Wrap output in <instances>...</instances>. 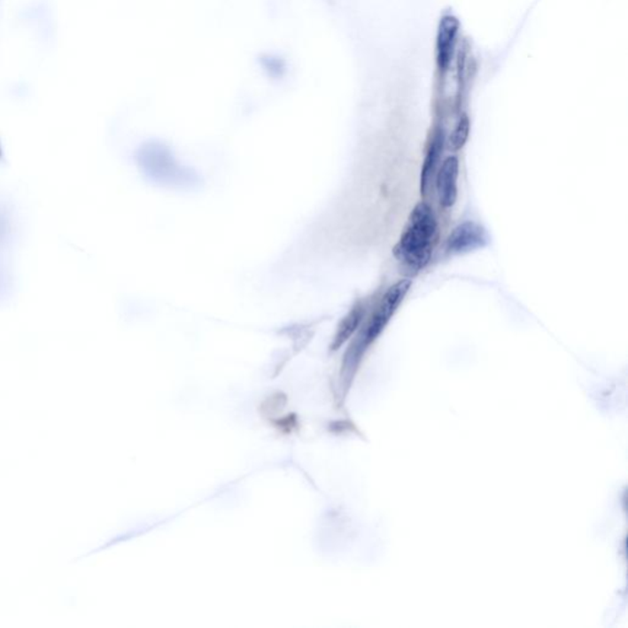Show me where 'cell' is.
Segmentation results:
<instances>
[{
    "label": "cell",
    "mask_w": 628,
    "mask_h": 628,
    "mask_svg": "<svg viewBox=\"0 0 628 628\" xmlns=\"http://www.w3.org/2000/svg\"><path fill=\"white\" fill-rule=\"evenodd\" d=\"M439 240V222L431 204L417 203L407 216L393 254L404 269L417 274L425 269L432 260Z\"/></svg>",
    "instance_id": "1"
},
{
    "label": "cell",
    "mask_w": 628,
    "mask_h": 628,
    "mask_svg": "<svg viewBox=\"0 0 628 628\" xmlns=\"http://www.w3.org/2000/svg\"><path fill=\"white\" fill-rule=\"evenodd\" d=\"M411 286H413L411 279H401L394 285L389 286L379 298L377 304L373 306L371 312L365 315L344 359L343 375L346 377H352L366 352L391 323L392 318L397 314L407 293L410 292Z\"/></svg>",
    "instance_id": "2"
},
{
    "label": "cell",
    "mask_w": 628,
    "mask_h": 628,
    "mask_svg": "<svg viewBox=\"0 0 628 628\" xmlns=\"http://www.w3.org/2000/svg\"><path fill=\"white\" fill-rule=\"evenodd\" d=\"M139 156L145 174L162 186L187 188L199 182L197 174L178 164L170 150L160 143L145 145Z\"/></svg>",
    "instance_id": "3"
},
{
    "label": "cell",
    "mask_w": 628,
    "mask_h": 628,
    "mask_svg": "<svg viewBox=\"0 0 628 628\" xmlns=\"http://www.w3.org/2000/svg\"><path fill=\"white\" fill-rule=\"evenodd\" d=\"M489 244V235L486 229L475 221H465L459 224L448 236L445 244V252L448 256H461L470 252L481 250Z\"/></svg>",
    "instance_id": "4"
},
{
    "label": "cell",
    "mask_w": 628,
    "mask_h": 628,
    "mask_svg": "<svg viewBox=\"0 0 628 628\" xmlns=\"http://www.w3.org/2000/svg\"><path fill=\"white\" fill-rule=\"evenodd\" d=\"M459 159L451 155L445 159L439 165L436 172L435 184L437 197H438L439 205L443 209H451L458 200L459 193Z\"/></svg>",
    "instance_id": "5"
},
{
    "label": "cell",
    "mask_w": 628,
    "mask_h": 628,
    "mask_svg": "<svg viewBox=\"0 0 628 628\" xmlns=\"http://www.w3.org/2000/svg\"><path fill=\"white\" fill-rule=\"evenodd\" d=\"M443 148H445V134L437 129L426 146L425 158L421 165L419 188L421 196L426 198L435 181L436 172L441 165Z\"/></svg>",
    "instance_id": "6"
},
{
    "label": "cell",
    "mask_w": 628,
    "mask_h": 628,
    "mask_svg": "<svg viewBox=\"0 0 628 628\" xmlns=\"http://www.w3.org/2000/svg\"><path fill=\"white\" fill-rule=\"evenodd\" d=\"M366 314H368V309L361 302L353 306L352 311L346 314V317L341 321L339 327H337V336L333 341L334 350L339 349L344 343H346L356 333Z\"/></svg>",
    "instance_id": "7"
},
{
    "label": "cell",
    "mask_w": 628,
    "mask_h": 628,
    "mask_svg": "<svg viewBox=\"0 0 628 628\" xmlns=\"http://www.w3.org/2000/svg\"><path fill=\"white\" fill-rule=\"evenodd\" d=\"M469 130H470V124H469L468 118H461L457 127L453 130L451 140H449V148L453 151H459L464 148L469 138Z\"/></svg>",
    "instance_id": "8"
}]
</instances>
